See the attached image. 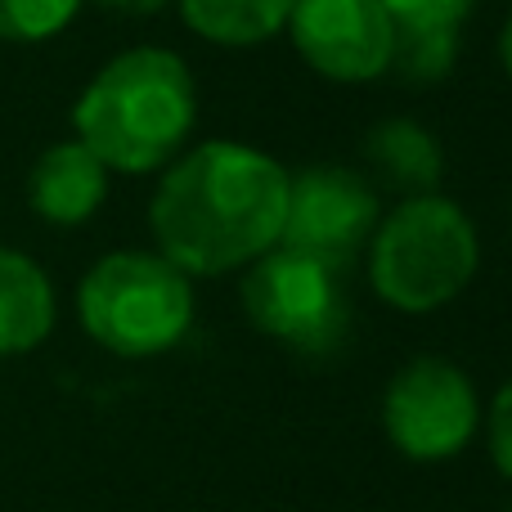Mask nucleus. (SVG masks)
Returning <instances> with one entry per match:
<instances>
[{"label":"nucleus","mask_w":512,"mask_h":512,"mask_svg":"<svg viewBox=\"0 0 512 512\" xmlns=\"http://www.w3.org/2000/svg\"><path fill=\"white\" fill-rule=\"evenodd\" d=\"M288 171L270 153L234 140L189 149L149 203L158 252L185 274H230L279 248Z\"/></svg>","instance_id":"1"},{"label":"nucleus","mask_w":512,"mask_h":512,"mask_svg":"<svg viewBox=\"0 0 512 512\" xmlns=\"http://www.w3.org/2000/svg\"><path fill=\"white\" fill-rule=\"evenodd\" d=\"M194 117L198 90L189 63L158 45H140L90 77L72 108V131L108 171L144 176L176 158Z\"/></svg>","instance_id":"2"},{"label":"nucleus","mask_w":512,"mask_h":512,"mask_svg":"<svg viewBox=\"0 0 512 512\" xmlns=\"http://www.w3.org/2000/svg\"><path fill=\"white\" fill-rule=\"evenodd\" d=\"M477 230L441 194L405 198L369 239V279L387 306L427 315L459 297L477 274Z\"/></svg>","instance_id":"3"},{"label":"nucleus","mask_w":512,"mask_h":512,"mask_svg":"<svg viewBox=\"0 0 512 512\" xmlns=\"http://www.w3.org/2000/svg\"><path fill=\"white\" fill-rule=\"evenodd\" d=\"M77 319L104 351L162 355L194 324V288L162 252H108L77 288Z\"/></svg>","instance_id":"4"},{"label":"nucleus","mask_w":512,"mask_h":512,"mask_svg":"<svg viewBox=\"0 0 512 512\" xmlns=\"http://www.w3.org/2000/svg\"><path fill=\"white\" fill-rule=\"evenodd\" d=\"M337 274L342 270L306 252L270 248L243 274V310L256 333L301 355H324L342 342L351 324V301Z\"/></svg>","instance_id":"5"},{"label":"nucleus","mask_w":512,"mask_h":512,"mask_svg":"<svg viewBox=\"0 0 512 512\" xmlns=\"http://www.w3.org/2000/svg\"><path fill=\"white\" fill-rule=\"evenodd\" d=\"M477 423V387L459 364L441 360V355L409 360L382 396V427H387L391 445L414 463L454 459L477 436Z\"/></svg>","instance_id":"6"},{"label":"nucleus","mask_w":512,"mask_h":512,"mask_svg":"<svg viewBox=\"0 0 512 512\" xmlns=\"http://www.w3.org/2000/svg\"><path fill=\"white\" fill-rule=\"evenodd\" d=\"M378 230V185L351 167H310L288 176L279 248L346 270Z\"/></svg>","instance_id":"7"},{"label":"nucleus","mask_w":512,"mask_h":512,"mask_svg":"<svg viewBox=\"0 0 512 512\" xmlns=\"http://www.w3.org/2000/svg\"><path fill=\"white\" fill-rule=\"evenodd\" d=\"M391 14L382 0H297L288 14V36L297 54L328 81L360 86L387 72Z\"/></svg>","instance_id":"8"},{"label":"nucleus","mask_w":512,"mask_h":512,"mask_svg":"<svg viewBox=\"0 0 512 512\" xmlns=\"http://www.w3.org/2000/svg\"><path fill=\"white\" fill-rule=\"evenodd\" d=\"M108 198V167L72 135L59 140L32 162L27 171V203L45 225H86Z\"/></svg>","instance_id":"9"},{"label":"nucleus","mask_w":512,"mask_h":512,"mask_svg":"<svg viewBox=\"0 0 512 512\" xmlns=\"http://www.w3.org/2000/svg\"><path fill=\"white\" fill-rule=\"evenodd\" d=\"M54 283L18 248H0V360L27 355L54 333Z\"/></svg>","instance_id":"10"},{"label":"nucleus","mask_w":512,"mask_h":512,"mask_svg":"<svg viewBox=\"0 0 512 512\" xmlns=\"http://www.w3.org/2000/svg\"><path fill=\"white\" fill-rule=\"evenodd\" d=\"M364 158H369V180L382 189H396L405 198L436 194L445 176V153L427 126L409 122V117H391L378 122L364 140Z\"/></svg>","instance_id":"11"},{"label":"nucleus","mask_w":512,"mask_h":512,"mask_svg":"<svg viewBox=\"0 0 512 512\" xmlns=\"http://www.w3.org/2000/svg\"><path fill=\"white\" fill-rule=\"evenodd\" d=\"M185 23L212 45H261L288 27L297 0H176Z\"/></svg>","instance_id":"12"},{"label":"nucleus","mask_w":512,"mask_h":512,"mask_svg":"<svg viewBox=\"0 0 512 512\" xmlns=\"http://www.w3.org/2000/svg\"><path fill=\"white\" fill-rule=\"evenodd\" d=\"M459 59V27H432V23H396L391 32V59L387 72H396L409 86H432Z\"/></svg>","instance_id":"13"},{"label":"nucleus","mask_w":512,"mask_h":512,"mask_svg":"<svg viewBox=\"0 0 512 512\" xmlns=\"http://www.w3.org/2000/svg\"><path fill=\"white\" fill-rule=\"evenodd\" d=\"M81 0H0V41L36 45L59 36L77 18Z\"/></svg>","instance_id":"14"},{"label":"nucleus","mask_w":512,"mask_h":512,"mask_svg":"<svg viewBox=\"0 0 512 512\" xmlns=\"http://www.w3.org/2000/svg\"><path fill=\"white\" fill-rule=\"evenodd\" d=\"M477 0H382L391 23H432V27H463Z\"/></svg>","instance_id":"15"},{"label":"nucleus","mask_w":512,"mask_h":512,"mask_svg":"<svg viewBox=\"0 0 512 512\" xmlns=\"http://www.w3.org/2000/svg\"><path fill=\"white\" fill-rule=\"evenodd\" d=\"M490 454H495V468L512 481V382L490 405Z\"/></svg>","instance_id":"16"},{"label":"nucleus","mask_w":512,"mask_h":512,"mask_svg":"<svg viewBox=\"0 0 512 512\" xmlns=\"http://www.w3.org/2000/svg\"><path fill=\"white\" fill-rule=\"evenodd\" d=\"M95 5L113 9V14H131V18H149L158 14V9H167L171 0H95Z\"/></svg>","instance_id":"17"},{"label":"nucleus","mask_w":512,"mask_h":512,"mask_svg":"<svg viewBox=\"0 0 512 512\" xmlns=\"http://www.w3.org/2000/svg\"><path fill=\"white\" fill-rule=\"evenodd\" d=\"M499 59H504V72L512 77V14H508V23H504V36H499Z\"/></svg>","instance_id":"18"},{"label":"nucleus","mask_w":512,"mask_h":512,"mask_svg":"<svg viewBox=\"0 0 512 512\" xmlns=\"http://www.w3.org/2000/svg\"><path fill=\"white\" fill-rule=\"evenodd\" d=\"M508 512H512V508H508Z\"/></svg>","instance_id":"19"}]
</instances>
